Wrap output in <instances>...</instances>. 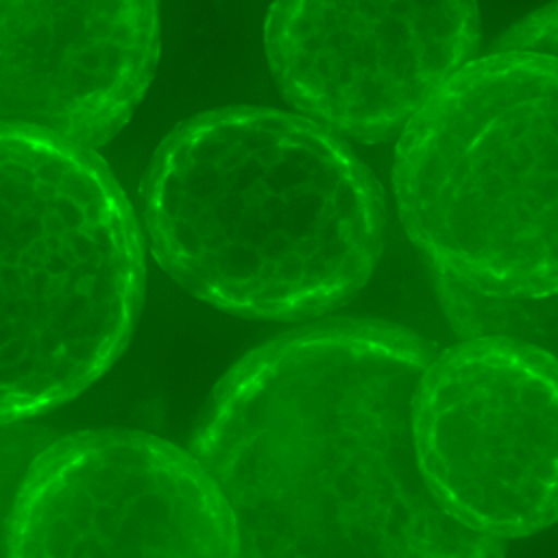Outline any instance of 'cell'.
<instances>
[{
  "instance_id": "6da1fadb",
  "label": "cell",
  "mask_w": 558,
  "mask_h": 558,
  "mask_svg": "<svg viewBox=\"0 0 558 558\" xmlns=\"http://www.w3.org/2000/svg\"><path fill=\"white\" fill-rule=\"evenodd\" d=\"M434 347L381 320H325L246 353L190 451L220 488L238 558H504L416 462L412 401Z\"/></svg>"
},
{
  "instance_id": "7a4b0ae2",
  "label": "cell",
  "mask_w": 558,
  "mask_h": 558,
  "mask_svg": "<svg viewBox=\"0 0 558 558\" xmlns=\"http://www.w3.org/2000/svg\"><path fill=\"white\" fill-rule=\"evenodd\" d=\"M157 264L192 296L242 318L312 320L349 303L386 242V194L353 148L296 111L196 113L142 181Z\"/></svg>"
},
{
  "instance_id": "3957f363",
  "label": "cell",
  "mask_w": 558,
  "mask_h": 558,
  "mask_svg": "<svg viewBox=\"0 0 558 558\" xmlns=\"http://www.w3.org/2000/svg\"><path fill=\"white\" fill-rule=\"evenodd\" d=\"M399 220L438 281L488 299L558 292V54L488 50L403 126Z\"/></svg>"
},
{
  "instance_id": "277c9868",
  "label": "cell",
  "mask_w": 558,
  "mask_h": 558,
  "mask_svg": "<svg viewBox=\"0 0 558 558\" xmlns=\"http://www.w3.org/2000/svg\"><path fill=\"white\" fill-rule=\"evenodd\" d=\"M144 288V233L94 148L0 129V423L102 377Z\"/></svg>"
},
{
  "instance_id": "5b68a950",
  "label": "cell",
  "mask_w": 558,
  "mask_h": 558,
  "mask_svg": "<svg viewBox=\"0 0 558 558\" xmlns=\"http://www.w3.org/2000/svg\"><path fill=\"white\" fill-rule=\"evenodd\" d=\"M416 462L438 504L499 541L558 521V360L506 333L434 353L412 401Z\"/></svg>"
},
{
  "instance_id": "8992f818",
  "label": "cell",
  "mask_w": 558,
  "mask_h": 558,
  "mask_svg": "<svg viewBox=\"0 0 558 558\" xmlns=\"http://www.w3.org/2000/svg\"><path fill=\"white\" fill-rule=\"evenodd\" d=\"M4 558H238L233 514L190 449L140 429L54 438L31 464Z\"/></svg>"
},
{
  "instance_id": "52a82bcc",
  "label": "cell",
  "mask_w": 558,
  "mask_h": 558,
  "mask_svg": "<svg viewBox=\"0 0 558 558\" xmlns=\"http://www.w3.org/2000/svg\"><path fill=\"white\" fill-rule=\"evenodd\" d=\"M480 39L477 0H272L264 24L281 98L357 144L397 137Z\"/></svg>"
},
{
  "instance_id": "ba28073f",
  "label": "cell",
  "mask_w": 558,
  "mask_h": 558,
  "mask_svg": "<svg viewBox=\"0 0 558 558\" xmlns=\"http://www.w3.org/2000/svg\"><path fill=\"white\" fill-rule=\"evenodd\" d=\"M159 0H0V129L96 148L142 102Z\"/></svg>"
},
{
  "instance_id": "9c48e42d",
  "label": "cell",
  "mask_w": 558,
  "mask_h": 558,
  "mask_svg": "<svg viewBox=\"0 0 558 558\" xmlns=\"http://www.w3.org/2000/svg\"><path fill=\"white\" fill-rule=\"evenodd\" d=\"M52 440V432L41 425L28 421L0 423V541L31 464Z\"/></svg>"
}]
</instances>
